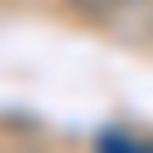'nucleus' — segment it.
<instances>
[{
    "label": "nucleus",
    "instance_id": "f257e3e1",
    "mask_svg": "<svg viewBox=\"0 0 153 153\" xmlns=\"http://www.w3.org/2000/svg\"><path fill=\"white\" fill-rule=\"evenodd\" d=\"M95 153H153V149L140 144V140H131V135H122V131H104L99 144H95Z\"/></svg>",
    "mask_w": 153,
    "mask_h": 153
},
{
    "label": "nucleus",
    "instance_id": "f03ea898",
    "mask_svg": "<svg viewBox=\"0 0 153 153\" xmlns=\"http://www.w3.org/2000/svg\"><path fill=\"white\" fill-rule=\"evenodd\" d=\"M76 9H86V14H108V9H117L122 0H72Z\"/></svg>",
    "mask_w": 153,
    "mask_h": 153
}]
</instances>
